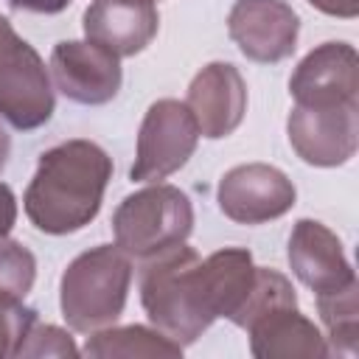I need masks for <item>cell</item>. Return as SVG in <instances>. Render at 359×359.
I'll return each instance as SVG.
<instances>
[{
  "mask_svg": "<svg viewBox=\"0 0 359 359\" xmlns=\"http://www.w3.org/2000/svg\"><path fill=\"white\" fill-rule=\"evenodd\" d=\"M255 275L252 252L224 247L205 261L194 247L174 244L140 266V303L149 323L177 345H194L219 317H233Z\"/></svg>",
  "mask_w": 359,
  "mask_h": 359,
  "instance_id": "6da1fadb",
  "label": "cell"
},
{
  "mask_svg": "<svg viewBox=\"0 0 359 359\" xmlns=\"http://www.w3.org/2000/svg\"><path fill=\"white\" fill-rule=\"evenodd\" d=\"M109 180L112 157L98 143L65 140L39 154L22 196L25 216L39 233H76L98 216Z\"/></svg>",
  "mask_w": 359,
  "mask_h": 359,
  "instance_id": "7a4b0ae2",
  "label": "cell"
},
{
  "mask_svg": "<svg viewBox=\"0 0 359 359\" xmlns=\"http://www.w3.org/2000/svg\"><path fill=\"white\" fill-rule=\"evenodd\" d=\"M132 286V261L115 244H98L76 255L62 272L59 306L73 331L93 334L112 325L126 306Z\"/></svg>",
  "mask_w": 359,
  "mask_h": 359,
  "instance_id": "3957f363",
  "label": "cell"
},
{
  "mask_svg": "<svg viewBox=\"0 0 359 359\" xmlns=\"http://www.w3.org/2000/svg\"><path fill=\"white\" fill-rule=\"evenodd\" d=\"M194 230V205L185 191L165 182L129 194L112 216L115 244L137 261H146L174 244H182Z\"/></svg>",
  "mask_w": 359,
  "mask_h": 359,
  "instance_id": "277c9868",
  "label": "cell"
},
{
  "mask_svg": "<svg viewBox=\"0 0 359 359\" xmlns=\"http://www.w3.org/2000/svg\"><path fill=\"white\" fill-rule=\"evenodd\" d=\"M56 109L42 56L0 14V118L14 129H39Z\"/></svg>",
  "mask_w": 359,
  "mask_h": 359,
  "instance_id": "5b68a950",
  "label": "cell"
},
{
  "mask_svg": "<svg viewBox=\"0 0 359 359\" xmlns=\"http://www.w3.org/2000/svg\"><path fill=\"white\" fill-rule=\"evenodd\" d=\"M199 126L185 101L160 98L154 101L137 132V151L129 177L135 182H160L180 171L196 151Z\"/></svg>",
  "mask_w": 359,
  "mask_h": 359,
  "instance_id": "8992f818",
  "label": "cell"
},
{
  "mask_svg": "<svg viewBox=\"0 0 359 359\" xmlns=\"http://www.w3.org/2000/svg\"><path fill=\"white\" fill-rule=\"evenodd\" d=\"M286 135L294 154L320 168L345 165L359 146V101L337 107H292Z\"/></svg>",
  "mask_w": 359,
  "mask_h": 359,
  "instance_id": "52a82bcc",
  "label": "cell"
},
{
  "mask_svg": "<svg viewBox=\"0 0 359 359\" xmlns=\"http://www.w3.org/2000/svg\"><path fill=\"white\" fill-rule=\"evenodd\" d=\"M216 196L227 219L238 224H264L289 213L297 191L280 168L266 163H244L222 177Z\"/></svg>",
  "mask_w": 359,
  "mask_h": 359,
  "instance_id": "ba28073f",
  "label": "cell"
},
{
  "mask_svg": "<svg viewBox=\"0 0 359 359\" xmlns=\"http://www.w3.org/2000/svg\"><path fill=\"white\" fill-rule=\"evenodd\" d=\"M50 76L65 98L84 107H98L112 101L123 81L121 56L90 39L56 42L50 50Z\"/></svg>",
  "mask_w": 359,
  "mask_h": 359,
  "instance_id": "9c48e42d",
  "label": "cell"
},
{
  "mask_svg": "<svg viewBox=\"0 0 359 359\" xmlns=\"http://www.w3.org/2000/svg\"><path fill=\"white\" fill-rule=\"evenodd\" d=\"M227 34L247 59L275 65L294 53L300 17L286 0H236Z\"/></svg>",
  "mask_w": 359,
  "mask_h": 359,
  "instance_id": "30bf717a",
  "label": "cell"
},
{
  "mask_svg": "<svg viewBox=\"0 0 359 359\" xmlns=\"http://www.w3.org/2000/svg\"><path fill=\"white\" fill-rule=\"evenodd\" d=\"M289 93L297 107H337L359 101V56L348 42H323L309 50L292 79Z\"/></svg>",
  "mask_w": 359,
  "mask_h": 359,
  "instance_id": "8fae6325",
  "label": "cell"
},
{
  "mask_svg": "<svg viewBox=\"0 0 359 359\" xmlns=\"http://www.w3.org/2000/svg\"><path fill=\"white\" fill-rule=\"evenodd\" d=\"M185 104L199 126V135L222 140L238 129L247 112V84L236 65L210 62L191 79Z\"/></svg>",
  "mask_w": 359,
  "mask_h": 359,
  "instance_id": "7c38bea8",
  "label": "cell"
},
{
  "mask_svg": "<svg viewBox=\"0 0 359 359\" xmlns=\"http://www.w3.org/2000/svg\"><path fill=\"white\" fill-rule=\"evenodd\" d=\"M289 266L314 294L337 292L356 283V272L345 258L342 241L317 219H300L289 236Z\"/></svg>",
  "mask_w": 359,
  "mask_h": 359,
  "instance_id": "4fadbf2b",
  "label": "cell"
},
{
  "mask_svg": "<svg viewBox=\"0 0 359 359\" xmlns=\"http://www.w3.org/2000/svg\"><path fill=\"white\" fill-rule=\"evenodd\" d=\"M84 36L115 56H135L160 28L154 0H93L84 11Z\"/></svg>",
  "mask_w": 359,
  "mask_h": 359,
  "instance_id": "5bb4252c",
  "label": "cell"
},
{
  "mask_svg": "<svg viewBox=\"0 0 359 359\" xmlns=\"http://www.w3.org/2000/svg\"><path fill=\"white\" fill-rule=\"evenodd\" d=\"M250 353L258 359H323L331 356L323 331L297 311V306H275L255 317L247 328Z\"/></svg>",
  "mask_w": 359,
  "mask_h": 359,
  "instance_id": "9a60e30c",
  "label": "cell"
},
{
  "mask_svg": "<svg viewBox=\"0 0 359 359\" xmlns=\"http://www.w3.org/2000/svg\"><path fill=\"white\" fill-rule=\"evenodd\" d=\"M84 356L93 359H135V356H182V345L168 339L157 328L146 325H121V328H98L90 334L81 348Z\"/></svg>",
  "mask_w": 359,
  "mask_h": 359,
  "instance_id": "2e32d148",
  "label": "cell"
},
{
  "mask_svg": "<svg viewBox=\"0 0 359 359\" xmlns=\"http://www.w3.org/2000/svg\"><path fill=\"white\" fill-rule=\"evenodd\" d=\"M317 311L328 331V351L353 356L359 345V283L317 294Z\"/></svg>",
  "mask_w": 359,
  "mask_h": 359,
  "instance_id": "e0dca14e",
  "label": "cell"
},
{
  "mask_svg": "<svg viewBox=\"0 0 359 359\" xmlns=\"http://www.w3.org/2000/svg\"><path fill=\"white\" fill-rule=\"evenodd\" d=\"M275 306H297L294 286H292L289 278L280 275L278 269L255 266L250 292H247V297L241 300V306L233 311L230 323L238 325V328H247L255 317H261L264 311H269V309H275Z\"/></svg>",
  "mask_w": 359,
  "mask_h": 359,
  "instance_id": "ac0fdd59",
  "label": "cell"
},
{
  "mask_svg": "<svg viewBox=\"0 0 359 359\" xmlns=\"http://www.w3.org/2000/svg\"><path fill=\"white\" fill-rule=\"evenodd\" d=\"M36 280V258L20 241L0 236V294L25 297Z\"/></svg>",
  "mask_w": 359,
  "mask_h": 359,
  "instance_id": "d6986e66",
  "label": "cell"
},
{
  "mask_svg": "<svg viewBox=\"0 0 359 359\" xmlns=\"http://www.w3.org/2000/svg\"><path fill=\"white\" fill-rule=\"evenodd\" d=\"M36 323V311L22 306L20 297L0 294V359L17 356L20 345L25 342L31 325Z\"/></svg>",
  "mask_w": 359,
  "mask_h": 359,
  "instance_id": "ffe728a7",
  "label": "cell"
},
{
  "mask_svg": "<svg viewBox=\"0 0 359 359\" xmlns=\"http://www.w3.org/2000/svg\"><path fill=\"white\" fill-rule=\"evenodd\" d=\"M81 351L76 348L73 337L59 328V325H42L39 320L31 325L25 342L20 345L17 351V359H25V356H79Z\"/></svg>",
  "mask_w": 359,
  "mask_h": 359,
  "instance_id": "44dd1931",
  "label": "cell"
},
{
  "mask_svg": "<svg viewBox=\"0 0 359 359\" xmlns=\"http://www.w3.org/2000/svg\"><path fill=\"white\" fill-rule=\"evenodd\" d=\"M14 222H17V196L6 182H0V236H8Z\"/></svg>",
  "mask_w": 359,
  "mask_h": 359,
  "instance_id": "7402d4cb",
  "label": "cell"
},
{
  "mask_svg": "<svg viewBox=\"0 0 359 359\" xmlns=\"http://www.w3.org/2000/svg\"><path fill=\"white\" fill-rule=\"evenodd\" d=\"M317 11L328 14V17H342V20H353L359 14V0H309Z\"/></svg>",
  "mask_w": 359,
  "mask_h": 359,
  "instance_id": "603a6c76",
  "label": "cell"
},
{
  "mask_svg": "<svg viewBox=\"0 0 359 359\" xmlns=\"http://www.w3.org/2000/svg\"><path fill=\"white\" fill-rule=\"evenodd\" d=\"M73 0H8L11 8H17V11H34V14H59Z\"/></svg>",
  "mask_w": 359,
  "mask_h": 359,
  "instance_id": "cb8c5ba5",
  "label": "cell"
},
{
  "mask_svg": "<svg viewBox=\"0 0 359 359\" xmlns=\"http://www.w3.org/2000/svg\"><path fill=\"white\" fill-rule=\"evenodd\" d=\"M8 154H11V137H8L6 126L0 123V171L6 168V163H8Z\"/></svg>",
  "mask_w": 359,
  "mask_h": 359,
  "instance_id": "d4e9b609",
  "label": "cell"
}]
</instances>
